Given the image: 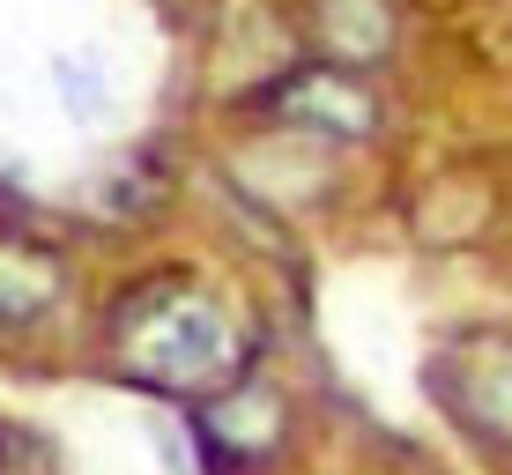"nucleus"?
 <instances>
[{
  "mask_svg": "<svg viewBox=\"0 0 512 475\" xmlns=\"http://www.w3.org/2000/svg\"><path fill=\"white\" fill-rule=\"evenodd\" d=\"M112 357L134 386L171 394V401H208L231 379H245V342L231 312L186 275H149V283L119 290Z\"/></svg>",
  "mask_w": 512,
  "mask_h": 475,
  "instance_id": "1",
  "label": "nucleus"
},
{
  "mask_svg": "<svg viewBox=\"0 0 512 475\" xmlns=\"http://www.w3.org/2000/svg\"><path fill=\"white\" fill-rule=\"evenodd\" d=\"M431 394L461 431L512 446V334H468L431 357Z\"/></svg>",
  "mask_w": 512,
  "mask_h": 475,
  "instance_id": "2",
  "label": "nucleus"
},
{
  "mask_svg": "<svg viewBox=\"0 0 512 475\" xmlns=\"http://www.w3.org/2000/svg\"><path fill=\"white\" fill-rule=\"evenodd\" d=\"M275 119H290V127L305 134H327V142H372L386 104L364 75H349V67H327V60H297L275 75V90L260 97Z\"/></svg>",
  "mask_w": 512,
  "mask_h": 475,
  "instance_id": "3",
  "label": "nucleus"
},
{
  "mask_svg": "<svg viewBox=\"0 0 512 475\" xmlns=\"http://www.w3.org/2000/svg\"><path fill=\"white\" fill-rule=\"evenodd\" d=\"M193 438H201L208 468H260L268 453L290 438V401L275 394L268 379H231L223 394H208L193 409Z\"/></svg>",
  "mask_w": 512,
  "mask_h": 475,
  "instance_id": "4",
  "label": "nucleus"
},
{
  "mask_svg": "<svg viewBox=\"0 0 512 475\" xmlns=\"http://www.w3.org/2000/svg\"><path fill=\"white\" fill-rule=\"evenodd\" d=\"M401 38V15L394 0H312V45H320L327 67H386V52Z\"/></svg>",
  "mask_w": 512,
  "mask_h": 475,
  "instance_id": "5",
  "label": "nucleus"
},
{
  "mask_svg": "<svg viewBox=\"0 0 512 475\" xmlns=\"http://www.w3.org/2000/svg\"><path fill=\"white\" fill-rule=\"evenodd\" d=\"M67 297V260L45 238L0 231V327H30Z\"/></svg>",
  "mask_w": 512,
  "mask_h": 475,
  "instance_id": "6",
  "label": "nucleus"
},
{
  "mask_svg": "<svg viewBox=\"0 0 512 475\" xmlns=\"http://www.w3.org/2000/svg\"><path fill=\"white\" fill-rule=\"evenodd\" d=\"M52 82H60V97L75 104V112H97V104H104V82L90 75V52H75V60H52Z\"/></svg>",
  "mask_w": 512,
  "mask_h": 475,
  "instance_id": "7",
  "label": "nucleus"
}]
</instances>
